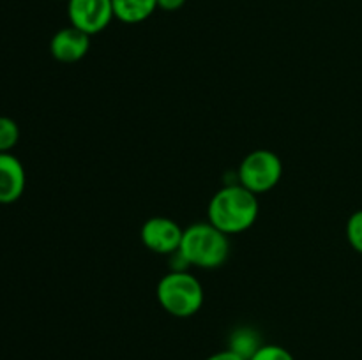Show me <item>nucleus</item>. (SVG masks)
<instances>
[{"label":"nucleus","instance_id":"f257e3e1","mask_svg":"<svg viewBox=\"0 0 362 360\" xmlns=\"http://www.w3.org/2000/svg\"><path fill=\"white\" fill-rule=\"evenodd\" d=\"M260 203L257 194L244 186L228 184L216 191L207 207L209 222L226 235H235L250 229L257 222Z\"/></svg>","mask_w":362,"mask_h":360},{"label":"nucleus","instance_id":"f03ea898","mask_svg":"<svg viewBox=\"0 0 362 360\" xmlns=\"http://www.w3.org/2000/svg\"><path fill=\"white\" fill-rule=\"evenodd\" d=\"M177 254L184 263L191 267L204 268V270L219 268L228 260L230 239L212 222H194L184 228Z\"/></svg>","mask_w":362,"mask_h":360},{"label":"nucleus","instance_id":"7ed1b4c3","mask_svg":"<svg viewBox=\"0 0 362 360\" xmlns=\"http://www.w3.org/2000/svg\"><path fill=\"white\" fill-rule=\"evenodd\" d=\"M158 302L175 318H189L204 306V286L187 270L168 272L158 282Z\"/></svg>","mask_w":362,"mask_h":360},{"label":"nucleus","instance_id":"20e7f679","mask_svg":"<svg viewBox=\"0 0 362 360\" xmlns=\"http://www.w3.org/2000/svg\"><path fill=\"white\" fill-rule=\"evenodd\" d=\"M283 176V161L272 150L258 148L250 152L240 161L237 169V180L240 186L250 189L251 193L264 194L274 189Z\"/></svg>","mask_w":362,"mask_h":360},{"label":"nucleus","instance_id":"39448f33","mask_svg":"<svg viewBox=\"0 0 362 360\" xmlns=\"http://www.w3.org/2000/svg\"><path fill=\"white\" fill-rule=\"evenodd\" d=\"M182 233L184 229L177 221L165 215H154L141 224L140 239L148 251L166 256V254H177Z\"/></svg>","mask_w":362,"mask_h":360},{"label":"nucleus","instance_id":"423d86ee","mask_svg":"<svg viewBox=\"0 0 362 360\" xmlns=\"http://www.w3.org/2000/svg\"><path fill=\"white\" fill-rule=\"evenodd\" d=\"M67 16L73 27L80 28L85 34L94 35L105 30L113 14L112 0H69L67 2Z\"/></svg>","mask_w":362,"mask_h":360},{"label":"nucleus","instance_id":"0eeeda50","mask_svg":"<svg viewBox=\"0 0 362 360\" xmlns=\"http://www.w3.org/2000/svg\"><path fill=\"white\" fill-rule=\"evenodd\" d=\"M88 49H90V35L73 25L60 28L49 41V53L53 59L62 64L78 62L87 55Z\"/></svg>","mask_w":362,"mask_h":360},{"label":"nucleus","instance_id":"6e6552de","mask_svg":"<svg viewBox=\"0 0 362 360\" xmlns=\"http://www.w3.org/2000/svg\"><path fill=\"white\" fill-rule=\"evenodd\" d=\"M27 184V175L20 159L11 152H0V203L20 200Z\"/></svg>","mask_w":362,"mask_h":360},{"label":"nucleus","instance_id":"1a4fd4ad","mask_svg":"<svg viewBox=\"0 0 362 360\" xmlns=\"http://www.w3.org/2000/svg\"><path fill=\"white\" fill-rule=\"evenodd\" d=\"M113 14L127 25L141 23L158 9V0H112Z\"/></svg>","mask_w":362,"mask_h":360},{"label":"nucleus","instance_id":"9d476101","mask_svg":"<svg viewBox=\"0 0 362 360\" xmlns=\"http://www.w3.org/2000/svg\"><path fill=\"white\" fill-rule=\"evenodd\" d=\"M262 344L264 342H262L260 335H258V332L255 328L239 327L233 330L232 337H230L228 349L237 353L239 356H243L244 360H250Z\"/></svg>","mask_w":362,"mask_h":360},{"label":"nucleus","instance_id":"9b49d317","mask_svg":"<svg viewBox=\"0 0 362 360\" xmlns=\"http://www.w3.org/2000/svg\"><path fill=\"white\" fill-rule=\"evenodd\" d=\"M20 140V127L9 116H0V152H11Z\"/></svg>","mask_w":362,"mask_h":360},{"label":"nucleus","instance_id":"f8f14e48","mask_svg":"<svg viewBox=\"0 0 362 360\" xmlns=\"http://www.w3.org/2000/svg\"><path fill=\"white\" fill-rule=\"evenodd\" d=\"M346 240L352 246L354 251L362 254V208L361 210H356L346 221Z\"/></svg>","mask_w":362,"mask_h":360},{"label":"nucleus","instance_id":"ddd939ff","mask_svg":"<svg viewBox=\"0 0 362 360\" xmlns=\"http://www.w3.org/2000/svg\"><path fill=\"white\" fill-rule=\"evenodd\" d=\"M250 360H296V356L279 344H262Z\"/></svg>","mask_w":362,"mask_h":360},{"label":"nucleus","instance_id":"4468645a","mask_svg":"<svg viewBox=\"0 0 362 360\" xmlns=\"http://www.w3.org/2000/svg\"><path fill=\"white\" fill-rule=\"evenodd\" d=\"M184 4H186V0H158V9L173 13V11H179Z\"/></svg>","mask_w":362,"mask_h":360},{"label":"nucleus","instance_id":"2eb2a0df","mask_svg":"<svg viewBox=\"0 0 362 360\" xmlns=\"http://www.w3.org/2000/svg\"><path fill=\"white\" fill-rule=\"evenodd\" d=\"M205 360H244V359H243V356L237 355V353L230 352V349L226 348V349H223V352H218V353H214V355L207 356Z\"/></svg>","mask_w":362,"mask_h":360},{"label":"nucleus","instance_id":"dca6fc26","mask_svg":"<svg viewBox=\"0 0 362 360\" xmlns=\"http://www.w3.org/2000/svg\"><path fill=\"white\" fill-rule=\"evenodd\" d=\"M67 2H69V0H67Z\"/></svg>","mask_w":362,"mask_h":360}]
</instances>
